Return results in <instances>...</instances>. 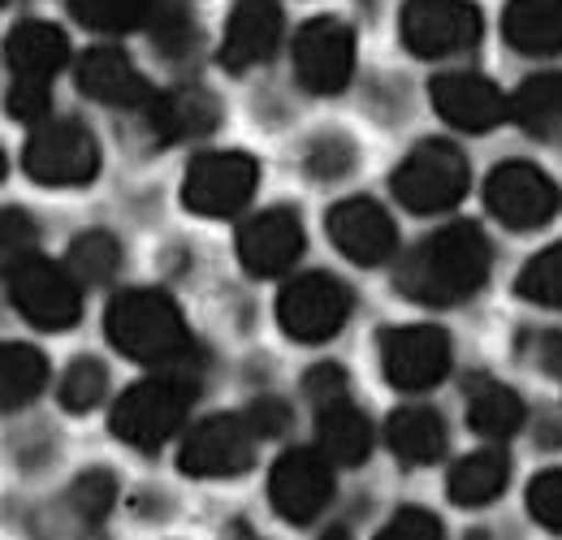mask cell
<instances>
[{
  "instance_id": "37",
  "label": "cell",
  "mask_w": 562,
  "mask_h": 540,
  "mask_svg": "<svg viewBox=\"0 0 562 540\" xmlns=\"http://www.w3.org/2000/svg\"><path fill=\"white\" fill-rule=\"evenodd\" d=\"M372 540H441V524H437V515H428L420 506H407Z\"/></svg>"
},
{
  "instance_id": "4",
  "label": "cell",
  "mask_w": 562,
  "mask_h": 540,
  "mask_svg": "<svg viewBox=\"0 0 562 540\" xmlns=\"http://www.w3.org/2000/svg\"><path fill=\"white\" fill-rule=\"evenodd\" d=\"M468 182H472V169H468V156L446 143V138H424L407 151V160L394 169L390 187H394V200L403 203L407 212H450L454 203L468 195Z\"/></svg>"
},
{
  "instance_id": "8",
  "label": "cell",
  "mask_w": 562,
  "mask_h": 540,
  "mask_svg": "<svg viewBox=\"0 0 562 540\" xmlns=\"http://www.w3.org/2000/svg\"><path fill=\"white\" fill-rule=\"evenodd\" d=\"M256 441H265V437L247 410L243 415H212L187 432L178 468L195 480H234L256 463Z\"/></svg>"
},
{
  "instance_id": "15",
  "label": "cell",
  "mask_w": 562,
  "mask_h": 540,
  "mask_svg": "<svg viewBox=\"0 0 562 540\" xmlns=\"http://www.w3.org/2000/svg\"><path fill=\"white\" fill-rule=\"evenodd\" d=\"M428 100H432L441 122H450L454 131H468V135H485L502 117H510V100L493 87L490 78L468 74V69L437 74L428 82Z\"/></svg>"
},
{
  "instance_id": "22",
  "label": "cell",
  "mask_w": 562,
  "mask_h": 540,
  "mask_svg": "<svg viewBox=\"0 0 562 540\" xmlns=\"http://www.w3.org/2000/svg\"><path fill=\"white\" fill-rule=\"evenodd\" d=\"M502 35L524 57H559L562 0H510L502 13Z\"/></svg>"
},
{
  "instance_id": "24",
  "label": "cell",
  "mask_w": 562,
  "mask_h": 540,
  "mask_svg": "<svg viewBox=\"0 0 562 540\" xmlns=\"http://www.w3.org/2000/svg\"><path fill=\"white\" fill-rule=\"evenodd\" d=\"M316 450L338 468H355L372 450V428L347 398L321 406L316 410Z\"/></svg>"
},
{
  "instance_id": "28",
  "label": "cell",
  "mask_w": 562,
  "mask_h": 540,
  "mask_svg": "<svg viewBox=\"0 0 562 540\" xmlns=\"http://www.w3.org/2000/svg\"><path fill=\"white\" fill-rule=\"evenodd\" d=\"M48 385V359L26 346V341H4L0 346V403L4 410H22L35 403Z\"/></svg>"
},
{
  "instance_id": "26",
  "label": "cell",
  "mask_w": 562,
  "mask_h": 540,
  "mask_svg": "<svg viewBox=\"0 0 562 540\" xmlns=\"http://www.w3.org/2000/svg\"><path fill=\"white\" fill-rule=\"evenodd\" d=\"M506 480H510V459L490 446V450H476V454L459 459L450 468L446 488H450V502H459V506H490L502 497Z\"/></svg>"
},
{
  "instance_id": "41",
  "label": "cell",
  "mask_w": 562,
  "mask_h": 540,
  "mask_svg": "<svg viewBox=\"0 0 562 540\" xmlns=\"http://www.w3.org/2000/svg\"><path fill=\"white\" fill-rule=\"evenodd\" d=\"M247 415H251V424L260 428V437H281V432L290 428V410H285V403H278V398H256V403L247 406Z\"/></svg>"
},
{
  "instance_id": "23",
  "label": "cell",
  "mask_w": 562,
  "mask_h": 540,
  "mask_svg": "<svg viewBox=\"0 0 562 540\" xmlns=\"http://www.w3.org/2000/svg\"><path fill=\"white\" fill-rule=\"evenodd\" d=\"M385 441L398 463L407 468H428L446 454V424L432 406H398L385 419Z\"/></svg>"
},
{
  "instance_id": "19",
  "label": "cell",
  "mask_w": 562,
  "mask_h": 540,
  "mask_svg": "<svg viewBox=\"0 0 562 540\" xmlns=\"http://www.w3.org/2000/svg\"><path fill=\"white\" fill-rule=\"evenodd\" d=\"M74 78H78L82 95H91L95 104H109V109H147L156 95L139 74V66L122 48H91L78 61Z\"/></svg>"
},
{
  "instance_id": "25",
  "label": "cell",
  "mask_w": 562,
  "mask_h": 540,
  "mask_svg": "<svg viewBox=\"0 0 562 540\" xmlns=\"http://www.w3.org/2000/svg\"><path fill=\"white\" fill-rule=\"evenodd\" d=\"M468 424L490 441H506L524 428V398L493 376H476L468 385Z\"/></svg>"
},
{
  "instance_id": "16",
  "label": "cell",
  "mask_w": 562,
  "mask_h": 540,
  "mask_svg": "<svg viewBox=\"0 0 562 540\" xmlns=\"http://www.w3.org/2000/svg\"><path fill=\"white\" fill-rule=\"evenodd\" d=\"M325 229H329L334 247H338L347 260L363 265V269L385 265V260L398 251V229H394L390 212L376 200H363V195L334 203L329 216H325Z\"/></svg>"
},
{
  "instance_id": "1",
  "label": "cell",
  "mask_w": 562,
  "mask_h": 540,
  "mask_svg": "<svg viewBox=\"0 0 562 540\" xmlns=\"http://www.w3.org/2000/svg\"><path fill=\"white\" fill-rule=\"evenodd\" d=\"M490 238L481 234V225L459 221L437 229L432 238H424L420 247L398 265V290L424 303V307H454L468 303L485 281H490Z\"/></svg>"
},
{
  "instance_id": "7",
  "label": "cell",
  "mask_w": 562,
  "mask_h": 540,
  "mask_svg": "<svg viewBox=\"0 0 562 540\" xmlns=\"http://www.w3.org/2000/svg\"><path fill=\"white\" fill-rule=\"evenodd\" d=\"M351 316V290L329 272H303L278 294V325L290 341H329Z\"/></svg>"
},
{
  "instance_id": "42",
  "label": "cell",
  "mask_w": 562,
  "mask_h": 540,
  "mask_svg": "<svg viewBox=\"0 0 562 540\" xmlns=\"http://www.w3.org/2000/svg\"><path fill=\"white\" fill-rule=\"evenodd\" d=\"M321 540H351V537H347V528H334V532H325Z\"/></svg>"
},
{
  "instance_id": "30",
  "label": "cell",
  "mask_w": 562,
  "mask_h": 540,
  "mask_svg": "<svg viewBox=\"0 0 562 540\" xmlns=\"http://www.w3.org/2000/svg\"><path fill=\"white\" fill-rule=\"evenodd\" d=\"M151 4H156V0H70V13L82 26H91V31L122 35V31L147 26Z\"/></svg>"
},
{
  "instance_id": "14",
  "label": "cell",
  "mask_w": 562,
  "mask_h": 540,
  "mask_svg": "<svg viewBox=\"0 0 562 540\" xmlns=\"http://www.w3.org/2000/svg\"><path fill=\"white\" fill-rule=\"evenodd\" d=\"M334 463L321 450H285L269 472V502L285 524H312L334 502Z\"/></svg>"
},
{
  "instance_id": "3",
  "label": "cell",
  "mask_w": 562,
  "mask_h": 540,
  "mask_svg": "<svg viewBox=\"0 0 562 540\" xmlns=\"http://www.w3.org/2000/svg\"><path fill=\"white\" fill-rule=\"evenodd\" d=\"M195 394H200V376H195L187 363L160 368L156 376L131 385V390L117 398L113 415H109V428H113L131 450L151 454V450H160V446L182 428V419H187V410L195 403Z\"/></svg>"
},
{
  "instance_id": "10",
  "label": "cell",
  "mask_w": 562,
  "mask_h": 540,
  "mask_svg": "<svg viewBox=\"0 0 562 540\" xmlns=\"http://www.w3.org/2000/svg\"><path fill=\"white\" fill-rule=\"evenodd\" d=\"M260 187V165L247 151H204L182 178V203L195 216H234Z\"/></svg>"
},
{
  "instance_id": "34",
  "label": "cell",
  "mask_w": 562,
  "mask_h": 540,
  "mask_svg": "<svg viewBox=\"0 0 562 540\" xmlns=\"http://www.w3.org/2000/svg\"><path fill=\"white\" fill-rule=\"evenodd\" d=\"M66 502H70V510L82 524H100L113 510V502H117V480H113V472H104V468L82 472L70 484Z\"/></svg>"
},
{
  "instance_id": "32",
  "label": "cell",
  "mask_w": 562,
  "mask_h": 540,
  "mask_svg": "<svg viewBox=\"0 0 562 540\" xmlns=\"http://www.w3.org/2000/svg\"><path fill=\"white\" fill-rule=\"evenodd\" d=\"M109 394V372L100 359H74L61 376V406L70 415H82V410H95Z\"/></svg>"
},
{
  "instance_id": "39",
  "label": "cell",
  "mask_w": 562,
  "mask_h": 540,
  "mask_svg": "<svg viewBox=\"0 0 562 540\" xmlns=\"http://www.w3.org/2000/svg\"><path fill=\"white\" fill-rule=\"evenodd\" d=\"M9 117H18V122H44L48 117V87L9 82Z\"/></svg>"
},
{
  "instance_id": "12",
  "label": "cell",
  "mask_w": 562,
  "mask_h": 540,
  "mask_svg": "<svg viewBox=\"0 0 562 540\" xmlns=\"http://www.w3.org/2000/svg\"><path fill=\"white\" fill-rule=\"evenodd\" d=\"M450 363H454L450 338L432 325H403L381 334V372L403 394H424L441 385Z\"/></svg>"
},
{
  "instance_id": "9",
  "label": "cell",
  "mask_w": 562,
  "mask_h": 540,
  "mask_svg": "<svg viewBox=\"0 0 562 540\" xmlns=\"http://www.w3.org/2000/svg\"><path fill=\"white\" fill-rule=\"evenodd\" d=\"M485 207L506 229H541L559 216L562 191L546 169H537L528 160H506L485 182Z\"/></svg>"
},
{
  "instance_id": "2",
  "label": "cell",
  "mask_w": 562,
  "mask_h": 540,
  "mask_svg": "<svg viewBox=\"0 0 562 540\" xmlns=\"http://www.w3.org/2000/svg\"><path fill=\"white\" fill-rule=\"evenodd\" d=\"M104 338L117 355L151 363V368H178L191 359V334L178 312V303L160 290H126L104 312Z\"/></svg>"
},
{
  "instance_id": "11",
  "label": "cell",
  "mask_w": 562,
  "mask_h": 540,
  "mask_svg": "<svg viewBox=\"0 0 562 540\" xmlns=\"http://www.w3.org/2000/svg\"><path fill=\"white\" fill-rule=\"evenodd\" d=\"M398 31L416 57H459L481 40V9L468 0H407Z\"/></svg>"
},
{
  "instance_id": "40",
  "label": "cell",
  "mask_w": 562,
  "mask_h": 540,
  "mask_svg": "<svg viewBox=\"0 0 562 540\" xmlns=\"http://www.w3.org/2000/svg\"><path fill=\"white\" fill-rule=\"evenodd\" d=\"M524 355H528L546 376H562V334L559 329H550V334H532L528 346H524Z\"/></svg>"
},
{
  "instance_id": "5",
  "label": "cell",
  "mask_w": 562,
  "mask_h": 540,
  "mask_svg": "<svg viewBox=\"0 0 562 540\" xmlns=\"http://www.w3.org/2000/svg\"><path fill=\"white\" fill-rule=\"evenodd\" d=\"M9 269V303L18 316L35 329H70L82 316V281L66 265H53L44 256H22Z\"/></svg>"
},
{
  "instance_id": "21",
  "label": "cell",
  "mask_w": 562,
  "mask_h": 540,
  "mask_svg": "<svg viewBox=\"0 0 562 540\" xmlns=\"http://www.w3.org/2000/svg\"><path fill=\"white\" fill-rule=\"evenodd\" d=\"M147 113V131L160 143H182V138H204L221 122V104L204 87H178V91H160L151 95Z\"/></svg>"
},
{
  "instance_id": "33",
  "label": "cell",
  "mask_w": 562,
  "mask_h": 540,
  "mask_svg": "<svg viewBox=\"0 0 562 540\" xmlns=\"http://www.w3.org/2000/svg\"><path fill=\"white\" fill-rule=\"evenodd\" d=\"M355 160H359V147H355L347 135H338V131L316 135L307 143V151H303V165H307V173H312L316 182H338V178H347L355 169Z\"/></svg>"
},
{
  "instance_id": "17",
  "label": "cell",
  "mask_w": 562,
  "mask_h": 540,
  "mask_svg": "<svg viewBox=\"0 0 562 540\" xmlns=\"http://www.w3.org/2000/svg\"><path fill=\"white\" fill-rule=\"evenodd\" d=\"M303 256V221L294 207H269L238 229V265L251 277H278Z\"/></svg>"
},
{
  "instance_id": "18",
  "label": "cell",
  "mask_w": 562,
  "mask_h": 540,
  "mask_svg": "<svg viewBox=\"0 0 562 540\" xmlns=\"http://www.w3.org/2000/svg\"><path fill=\"white\" fill-rule=\"evenodd\" d=\"M281 44V4L278 0H234L221 44V66L229 74H243L251 66H265Z\"/></svg>"
},
{
  "instance_id": "20",
  "label": "cell",
  "mask_w": 562,
  "mask_h": 540,
  "mask_svg": "<svg viewBox=\"0 0 562 540\" xmlns=\"http://www.w3.org/2000/svg\"><path fill=\"white\" fill-rule=\"evenodd\" d=\"M4 61L13 82L48 87L70 61V40L53 22H18L4 40Z\"/></svg>"
},
{
  "instance_id": "36",
  "label": "cell",
  "mask_w": 562,
  "mask_h": 540,
  "mask_svg": "<svg viewBox=\"0 0 562 540\" xmlns=\"http://www.w3.org/2000/svg\"><path fill=\"white\" fill-rule=\"evenodd\" d=\"M528 515L546 532H562V468H550L528 484Z\"/></svg>"
},
{
  "instance_id": "6",
  "label": "cell",
  "mask_w": 562,
  "mask_h": 540,
  "mask_svg": "<svg viewBox=\"0 0 562 540\" xmlns=\"http://www.w3.org/2000/svg\"><path fill=\"white\" fill-rule=\"evenodd\" d=\"M22 169L40 187H87L100 173V147L87 126L70 117L40 122L35 135L26 138Z\"/></svg>"
},
{
  "instance_id": "27",
  "label": "cell",
  "mask_w": 562,
  "mask_h": 540,
  "mask_svg": "<svg viewBox=\"0 0 562 540\" xmlns=\"http://www.w3.org/2000/svg\"><path fill=\"white\" fill-rule=\"evenodd\" d=\"M510 117L532 138L562 135V74H532L510 95Z\"/></svg>"
},
{
  "instance_id": "38",
  "label": "cell",
  "mask_w": 562,
  "mask_h": 540,
  "mask_svg": "<svg viewBox=\"0 0 562 540\" xmlns=\"http://www.w3.org/2000/svg\"><path fill=\"white\" fill-rule=\"evenodd\" d=\"M303 390H307V398H312L316 406L342 403V398H347V376H342V368H338V363H321V368H312V372H307Z\"/></svg>"
},
{
  "instance_id": "35",
  "label": "cell",
  "mask_w": 562,
  "mask_h": 540,
  "mask_svg": "<svg viewBox=\"0 0 562 540\" xmlns=\"http://www.w3.org/2000/svg\"><path fill=\"white\" fill-rule=\"evenodd\" d=\"M147 31L165 53H182L191 44V0H156Z\"/></svg>"
},
{
  "instance_id": "13",
  "label": "cell",
  "mask_w": 562,
  "mask_h": 540,
  "mask_svg": "<svg viewBox=\"0 0 562 540\" xmlns=\"http://www.w3.org/2000/svg\"><path fill=\"white\" fill-rule=\"evenodd\" d=\"M355 74V35L338 18H312L294 35V78L312 95H338Z\"/></svg>"
},
{
  "instance_id": "31",
  "label": "cell",
  "mask_w": 562,
  "mask_h": 540,
  "mask_svg": "<svg viewBox=\"0 0 562 540\" xmlns=\"http://www.w3.org/2000/svg\"><path fill=\"white\" fill-rule=\"evenodd\" d=\"M515 290H519L528 303H537V307H554V312H562V243L546 247V251H537V256L524 265L519 281H515Z\"/></svg>"
},
{
  "instance_id": "29",
  "label": "cell",
  "mask_w": 562,
  "mask_h": 540,
  "mask_svg": "<svg viewBox=\"0 0 562 540\" xmlns=\"http://www.w3.org/2000/svg\"><path fill=\"white\" fill-rule=\"evenodd\" d=\"M66 269L82 285H104V281H113V272L122 269V243L109 229H87L70 243Z\"/></svg>"
}]
</instances>
